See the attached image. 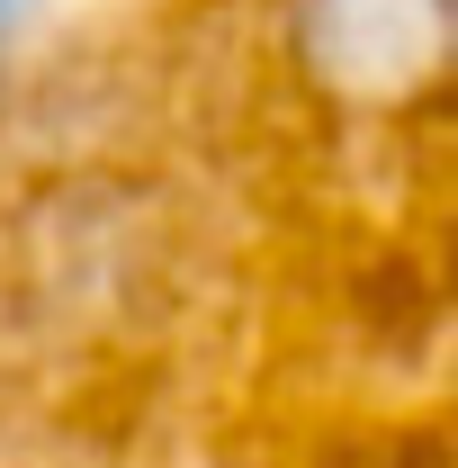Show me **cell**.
<instances>
[{
    "label": "cell",
    "mask_w": 458,
    "mask_h": 468,
    "mask_svg": "<svg viewBox=\"0 0 458 468\" xmlns=\"http://www.w3.org/2000/svg\"><path fill=\"white\" fill-rule=\"evenodd\" d=\"M306 46L333 81L396 90L450 46V0H306Z\"/></svg>",
    "instance_id": "6da1fadb"
},
{
    "label": "cell",
    "mask_w": 458,
    "mask_h": 468,
    "mask_svg": "<svg viewBox=\"0 0 458 468\" xmlns=\"http://www.w3.org/2000/svg\"><path fill=\"white\" fill-rule=\"evenodd\" d=\"M27 9H36V0H0V46L18 37V18H27Z\"/></svg>",
    "instance_id": "7a4b0ae2"
}]
</instances>
